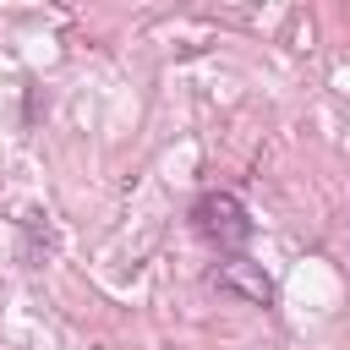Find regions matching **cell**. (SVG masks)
Instances as JSON below:
<instances>
[{
	"label": "cell",
	"mask_w": 350,
	"mask_h": 350,
	"mask_svg": "<svg viewBox=\"0 0 350 350\" xmlns=\"http://www.w3.org/2000/svg\"><path fill=\"white\" fill-rule=\"evenodd\" d=\"M191 224H197V235H202L208 246H219V252H241V246L252 241V219H246L241 197H230V191H202V197L191 202Z\"/></svg>",
	"instance_id": "cell-1"
}]
</instances>
